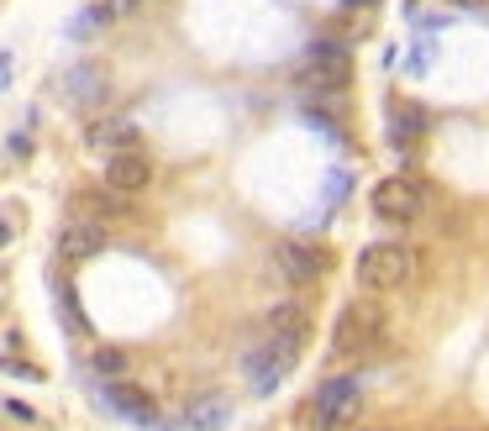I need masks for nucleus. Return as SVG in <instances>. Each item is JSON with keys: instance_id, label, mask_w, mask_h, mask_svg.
Returning a JSON list of instances; mask_svg holds the SVG:
<instances>
[{"instance_id": "f257e3e1", "label": "nucleus", "mask_w": 489, "mask_h": 431, "mask_svg": "<svg viewBox=\"0 0 489 431\" xmlns=\"http://www.w3.org/2000/svg\"><path fill=\"white\" fill-rule=\"evenodd\" d=\"M416 274H421V258H416V247H405V242H379V247H368L358 258V284L374 289V295L405 289V284H416Z\"/></svg>"}, {"instance_id": "f03ea898", "label": "nucleus", "mask_w": 489, "mask_h": 431, "mask_svg": "<svg viewBox=\"0 0 489 431\" xmlns=\"http://www.w3.org/2000/svg\"><path fill=\"white\" fill-rule=\"evenodd\" d=\"M363 415V384L358 379H326L305 405V431H342Z\"/></svg>"}, {"instance_id": "7ed1b4c3", "label": "nucleus", "mask_w": 489, "mask_h": 431, "mask_svg": "<svg viewBox=\"0 0 489 431\" xmlns=\"http://www.w3.org/2000/svg\"><path fill=\"white\" fill-rule=\"evenodd\" d=\"M300 347H305V342L269 331V337H263V347H253V352H248V363H242L248 389H253V394H274V389L290 379V368L300 363Z\"/></svg>"}, {"instance_id": "20e7f679", "label": "nucleus", "mask_w": 489, "mask_h": 431, "mask_svg": "<svg viewBox=\"0 0 489 431\" xmlns=\"http://www.w3.org/2000/svg\"><path fill=\"white\" fill-rule=\"evenodd\" d=\"M384 342V310L379 305H363L353 300L347 310L337 316V326H332V358H363V352H374V347Z\"/></svg>"}, {"instance_id": "39448f33", "label": "nucleus", "mask_w": 489, "mask_h": 431, "mask_svg": "<svg viewBox=\"0 0 489 431\" xmlns=\"http://www.w3.org/2000/svg\"><path fill=\"white\" fill-rule=\"evenodd\" d=\"M426 205H431V190H426L416 173H389L374 184V211L384 221H421Z\"/></svg>"}, {"instance_id": "423d86ee", "label": "nucleus", "mask_w": 489, "mask_h": 431, "mask_svg": "<svg viewBox=\"0 0 489 431\" xmlns=\"http://www.w3.org/2000/svg\"><path fill=\"white\" fill-rule=\"evenodd\" d=\"M101 400H106L122 421H132V426H153V431H158V405H153L148 389L127 384V379H106V384H101Z\"/></svg>"}, {"instance_id": "0eeeda50", "label": "nucleus", "mask_w": 489, "mask_h": 431, "mask_svg": "<svg viewBox=\"0 0 489 431\" xmlns=\"http://www.w3.org/2000/svg\"><path fill=\"white\" fill-rule=\"evenodd\" d=\"M106 184L116 194H137L153 184V158L143 148H116L106 158Z\"/></svg>"}, {"instance_id": "6e6552de", "label": "nucleus", "mask_w": 489, "mask_h": 431, "mask_svg": "<svg viewBox=\"0 0 489 431\" xmlns=\"http://www.w3.org/2000/svg\"><path fill=\"white\" fill-rule=\"evenodd\" d=\"M279 268L290 284H316L332 268V258H326V247H311V242H279Z\"/></svg>"}, {"instance_id": "1a4fd4ad", "label": "nucleus", "mask_w": 489, "mask_h": 431, "mask_svg": "<svg viewBox=\"0 0 489 431\" xmlns=\"http://www.w3.org/2000/svg\"><path fill=\"white\" fill-rule=\"evenodd\" d=\"M101 247H106V226H101L95 216L64 221V232H58V253H64V258H95Z\"/></svg>"}, {"instance_id": "9d476101", "label": "nucleus", "mask_w": 489, "mask_h": 431, "mask_svg": "<svg viewBox=\"0 0 489 431\" xmlns=\"http://www.w3.org/2000/svg\"><path fill=\"white\" fill-rule=\"evenodd\" d=\"M311 74H321V85L342 89L353 79V58H347V47L337 43H311Z\"/></svg>"}, {"instance_id": "9b49d317", "label": "nucleus", "mask_w": 489, "mask_h": 431, "mask_svg": "<svg viewBox=\"0 0 489 431\" xmlns=\"http://www.w3.org/2000/svg\"><path fill=\"white\" fill-rule=\"evenodd\" d=\"M64 95L74 100V106H101L106 100V68L101 64H80V68H69V79H64Z\"/></svg>"}, {"instance_id": "f8f14e48", "label": "nucleus", "mask_w": 489, "mask_h": 431, "mask_svg": "<svg viewBox=\"0 0 489 431\" xmlns=\"http://www.w3.org/2000/svg\"><path fill=\"white\" fill-rule=\"evenodd\" d=\"M232 421V400L227 394H200L190 410H185V426L190 431H221Z\"/></svg>"}, {"instance_id": "ddd939ff", "label": "nucleus", "mask_w": 489, "mask_h": 431, "mask_svg": "<svg viewBox=\"0 0 489 431\" xmlns=\"http://www.w3.org/2000/svg\"><path fill=\"white\" fill-rule=\"evenodd\" d=\"M90 142H95V148H137V127H132V121H122V116H111V121H95V127L85 131Z\"/></svg>"}, {"instance_id": "4468645a", "label": "nucleus", "mask_w": 489, "mask_h": 431, "mask_svg": "<svg viewBox=\"0 0 489 431\" xmlns=\"http://www.w3.org/2000/svg\"><path fill=\"white\" fill-rule=\"evenodd\" d=\"M269 331H279V337H295V342H305L311 337V316H305V305H274L269 310Z\"/></svg>"}, {"instance_id": "2eb2a0df", "label": "nucleus", "mask_w": 489, "mask_h": 431, "mask_svg": "<svg viewBox=\"0 0 489 431\" xmlns=\"http://www.w3.org/2000/svg\"><path fill=\"white\" fill-rule=\"evenodd\" d=\"M80 205H85V216L106 221V216H127V194H116L106 184V190H85V194H80Z\"/></svg>"}, {"instance_id": "dca6fc26", "label": "nucleus", "mask_w": 489, "mask_h": 431, "mask_svg": "<svg viewBox=\"0 0 489 431\" xmlns=\"http://www.w3.org/2000/svg\"><path fill=\"white\" fill-rule=\"evenodd\" d=\"M90 373L106 384V379H127V352L122 347H95L90 352Z\"/></svg>"}, {"instance_id": "f3484780", "label": "nucleus", "mask_w": 489, "mask_h": 431, "mask_svg": "<svg viewBox=\"0 0 489 431\" xmlns=\"http://www.w3.org/2000/svg\"><path fill=\"white\" fill-rule=\"evenodd\" d=\"M137 5H143V0H90V11L101 16V26H106V22H122V16H132Z\"/></svg>"}, {"instance_id": "a211bd4d", "label": "nucleus", "mask_w": 489, "mask_h": 431, "mask_svg": "<svg viewBox=\"0 0 489 431\" xmlns=\"http://www.w3.org/2000/svg\"><path fill=\"white\" fill-rule=\"evenodd\" d=\"M5 415H11L16 426H32V421H37V410H32V405H22V400H5Z\"/></svg>"}, {"instance_id": "6ab92c4d", "label": "nucleus", "mask_w": 489, "mask_h": 431, "mask_svg": "<svg viewBox=\"0 0 489 431\" xmlns=\"http://www.w3.org/2000/svg\"><path fill=\"white\" fill-rule=\"evenodd\" d=\"M0 373H16V379H43V368H32V363H11V358L0 363Z\"/></svg>"}, {"instance_id": "aec40b11", "label": "nucleus", "mask_w": 489, "mask_h": 431, "mask_svg": "<svg viewBox=\"0 0 489 431\" xmlns=\"http://www.w3.org/2000/svg\"><path fill=\"white\" fill-rule=\"evenodd\" d=\"M11 237H16V221L0 211V247H11Z\"/></svg>"}, {"instance_id": "412c9836", "label": "nucleus", "mask_w": 489, "mask_h": 431, "mask_svg": "<svg viewBox=\"0 0 489 431\" xmlns=\"http://www.w3.org/2000/svg\"><path fill=\"white\" fill-rule=\"evenodd\" d=\"M11 68H16V58H11V53H0V89L11 85Z\"/></svg>"}, {"instance_id": "4be33fe9", "label": "nucleus", "mask_w": 489, "mask_h": 431, "mask_svg": "<svg viewBox=\"0 0 489 431\" xmlns=\"http://www.w3.org/2000/svg\"><path fill=\"white\" fill-rule=\"evenodd\" d=\"M452 5H463V11H473V5H484V0H452Z\"/></svg>"}]
</instances>
